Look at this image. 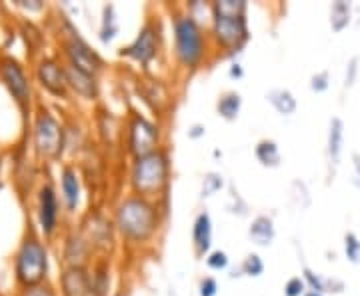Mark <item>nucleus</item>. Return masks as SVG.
Instances as JSON below:
<instances>
[{"label":"nucleus","mask_w":360,"mask_h":296,"mask_svg":"<svg viewBox=\"0 0 360 296\" xmlns=\"http://www.w3.org/2000/svg\"><path fill=\"white\" fill-rule=\"evenodd\" d=\"M352 158H354V167H357V170H359V176H360V156L359 154H354Z\"/></svg>","instance_id":"nucleus-35"},{"label":"nucleus","mask_w":360,"mask_h":296,"mask_svg":"<svg viewBox=\"0 0 360 296\" xmlns=\"http://www.w3.org/2000/svg\"><path fill=\"white\" fill-rule=\"evenodd\" d=\"M231 74H233V76H242V70H240V66H238V64H234V68L231 70Z\"/></svg>","instance_id":"nucleus-33"},{"label":"nucleus","mask_w":360,"mask_h":296,"mask_svg":"<svg viewBox=\"0 0 360 296\" xmlns=\"http://www.w3.org/2000/svg\"><path fill=\"white\" fill-rule=\"evenodd\" d=\"M216 290H218V284H216L214 278H204L200 282V296H214Z\"/></svg>","instance_id":"nucleus-30"},{"label":"nucleus","mask_w":360,"mask_h":296,"mask_svg":"<svg viewBox=\"0 0 360 296\" xmlns=\"http://www.w3.org/2000/svg\"><path fill=\"white\" fill-rule=\"evenodd\" d=\"M44 275H46V251L39 240L30 238L22 244L21 253L17 256V276L26 286H39Z\"/></svg>","instance_id":"nucleus-3"},{"label":"nucleus","mask_w":360,"mask_h":296,"mask_svg":"<svg viewBox=\"0 0 360 296\" xmlns=\"http://www.w3.org/2000/svg\"><path fill=\"white\" fill-rule=\"evenodd\" d=\"M198 134H202V127H194V128H192L191 136H198Z\"/></svg>","instance_id":"nucleus-34"},{"label":"nucleus","mask_w":360,"mask_h":296,"mask_svg":"<svg viewBox=\"0 0 360 296\" xmlns=\"http://www.w3.org/2000/svg\"><path fill=\"white\" fill-rule=\"evenodd\" d=\"M0 74L6 86L10 88V92L14 94V98L19 103H26L30 96V88H28V81L22 72V68L14 61H4L0 66Z\"/></svg>","instance_id":"nucleus-8"},{"label":"nucleus","mask_w":360,"mask_h":296,"mask_svg":"<svg viewBox=\"0 0 360 296\" xmlns=\"http://www.w3.org/2000/svg\"><path fill=\"white\" fill-rule=\"evenodd\" d=\"M251 238L255 240L256 244H260V246L271 244L273 238H275L273 220L268 216H258V218H255L253 224H251Z\"/></svg>","instance_id":"nucleus-17"},{"label":"nucleus","mask_w":360,"mask_h":296,"mask_svg":"<svg viewBox=\"0 0 360 296\" xmlns=\"http://www.w3.org/2000/svg\"><path fill=\"white\" fill-rule=\"evenodd\" d=\"M214 32L224 46L234 48L248 39V28L244 17H218L214 14Z\"/></svg>","instance_id":"nucleus-6"},{"label":"nucleus","mask_w":360,"mask_h":296,"mask_svg":"<svg viewBox=\"0 0 360 296\" xmlns=\"http://www.w3.org/2000/svg\"><path fill=\"white\" fill-rule=\"evenodd\" d=\"M63 191L64 198H66V202H68V209H76L81 187H78V178H76L74 170L66 169L63 172Z\"/></svg>","instance_id":"nucleus-20"},{"label":"nucleus","mask_w":360,"mask_h":296,"mask_svg":"<svg viewBox=\"0 0 360 296\" xmlns=\"http://www.w3.org/2000/svg\"><path fill=\"white\" fill-rule=\"evenodd\" d=\"M238 112H240V94H236V92L222 94L218 101V114L224 116L226 120H233L238 116Z\"/></svg>","instance_id":"nucleus-22"},{"label":"nucleus","mask_w":360,"mask_h":296,"mask_svg":"<svg viewBox=\"0 0 360 296\" xmlns=\"http://www.w3.org/2000/svg\"><path fill=\"white\" fill-rule=\"evenodd\" d=\"M56 216H59V207H56V196L50 187H44L41 191V224L46 234H50L56 226Z\"/></svg>","instance_id":"nucleus-14"},{"label":"nucleus","mask_w":360,"mask_h":296,"mask_svg":"<svg viewBox=\"0 0 360 296\" xmlns=\"http://www.w3.org/2000/svg\"><path fill=\"white\" fill-rule=\"evenodd\" d=\"M328 86H330V74H328V70L317 72V74L310 78V88H313L315 92H324V90H328Z\"/></svg>","instance_id":"nucleus-27"},{"label":"nucleus","mask_w":360,"mask_h":296,"mask_svg":"<svg viewBox=\"0 0 360 296\" xmlns=\"http://www.w3.org/2000/svg\"><path fill=\"white\" fill-rule=\"evenodd\" d=\"M308 290L306 280L300 276H293L286 284H284V295L286 296H304V293Z\"/></svg>","instance_id":"nucleus-25"},{"label":"nucleus","mask_w":360,"mask_h":296,"mask_svg":"<svg viewBox=\"0 0 360 296\" xmlns=\"http://www.w3.org/2000/svg\"><path fill=\"white\" fill-rule=\"evenodd\" d=\"M174 39H176V52L180 61L189 66L200 61L202 56V34L198 24L192 17H178L174 22Z\"/></svg>","instance_id":"nucleus-4"},{"label":"nucleus","mask_w":360,"mask_h":296,"mask_svg":"<svg viewBox=\"0 0 360 296\" xmlns=\"http://www.w3.org/2000/svg\"><path fill=\"white\" fill-rule=\"evenodd\" d=\"M242 271H244V273H246L248 276H260V275H262V271H264V264H262L260 256H258V254H251V256H246V260L242 262Z\"/></svg>","instance_id":"nucleus-26"},{"label":"nucleus","mask_w":360,"mask_h":296,"mask_svg":"<svg viewBox=\"0 0 360 296\" xmlns=\"http://www.w3.org/2000/svg\"><path fill=\"white\" fill-rule=\"evenodd\" d=\"M64 74H66V83L72 86L81 96H85V98H94L96 96L98 88H96V83H94V78L90 74L78 70L72 64L64 70Z\"/></svg>","instance_id":"nucleus-13"},{"label":"nucleus","mask_w":360,"mask_h":296,"mask_svg":"<svg viewBox=\"0 0 360 296\" xmlns=\"http://www.w3.org/2000/svg\"><path fill=\"white\" fill-rule=\"evenodd\" d=\"M350 17H352L350 2H344V0L332 2V6H330V26H332L335 32H342L350 24Z\"/></svg>","instance_id":"nucleus-18"},{"label":"nucleus","mask_w":360,"mask_h":296,"mask_svg":"<svg viewBox=\"0 0 360 296\" xmlns=\"http://www.w3.org/2000/svg\"><path fill=\"white\" fill-rule=\"evenodd\" d=\"M39 81H41V85L46 88V90H50L52 94H59V96H64V92H66V74H64V70H61V66L56 63H52V61H44L39 66Z\"/></svg>","instance_id":"nucleus-11"},{"label":"nucleus","mask_w":360,"mask_h":296,"mask_svg":"<svg viewBox=\"0 0 360 296\" xmlns=\"http://www.w3.org/2000/svg\"><path fill=\"white\" fill-rule=\"evenodd\" d=\"M64 296H88L90 293V280L83 268H68L63 275Z\"/></svg>","instance_id":"nucleus-12"},{"label":"nucleus","mask_w":360,"mask_h":296,"mask_svg":"<svg viewBox=\"0 0 360 296\" xmlns=\"http://www.w3.org/2000/svg\"><path fill=\"white\" fill-rule=\"evenodd\" d=\"M156 142H158V132L154 125H150L147 118L136 116L130 127V150L136 154V158L152 154Z\"/></svg>","instance_id":"nucleus-7"},{"label":"nucleus","mask_w":360,"mask_h":296,"mask_svg":"<svg viewBox=\"0 0 360 296\" xmlns=\"http://www.w3.org/2000/svg\"><path fill=\"white\" fill-rule=\"evenodd\" d=\"M246 2L244 0H220L214 4V14L218 17H244Z\"/></svg>","instance_id":"nucleus-23"},{"label":"nucleus","mask_w":360,"mask_h":296,"mask_svg":"<svg viewBox=\"0 0 360 296\" xmlns=\"http://www.w3.org/2000/svg\"><path fill=\"white\" fill-rule=\"evenodd\" d=\"M118 229L130 240H147L156 229V212L145 198H128L118 209Z\"/></svg>","instance_id":"nucleus-1"},{"label":"nucleus","mask_w":360,"mask_h":296,"mask_svg":"<svg viewBox=\"0 0 360 296\" xmlns=\"http://www.w3.org/2000/svg\"><path fill=\"white\" fill-rule=\"evenodd\" d=\"M256 158L260 160V165L264 167H278L280 165V152H278V147L273 140H262L258 142L256 147Z\"/></svg>","instance_id":"nucleus-21"},{"label":"nucleus","mask_w":360,"mask_h":296,"mask_svg":"<svg viewBox=\"0 0 360 296\" xmlns=\"http://www.w3.org/2000/svg\"><path fill=\"white\" fill-rule=\"evenodd\" d=\"M24 296H54V293L48 286H30Z\"/></svg>","instance_id":"nucleus-32"},{"label":"nucleus","mask_w":360,"mask_h":296,"mask_svg":"<svg viewBox=\"0 0 360 296\" xmlns=\"http://www.w3.org/2000/svg\"><path fill=\"white\" fill-rule=\"evenodd\" d=\"M344 253L348 262L360 264V238L354 233L344 234Z\"/></svg>","instance_id":"nucleus-24"},{"label":"nucleus","mask_w":360,"mask_h":296,"mask_svg":"<svg viewBox=\"0 0 360 296\" xmlns=\"http://www.w3.org/2000/svg\"><path fill=\"white\" fill-rule=\"evenodd\" d=\"M357 72H359V59H352L350 64H348V68H346V81H344V85L346 86L354 85V81H357Z\"/></svg>","instance_id":"nucleus-31"},{"label":"nucleus","mask_w":360,"mask_h":296,"mask_svg":"<svg viewBox=\"0 0 360 296\" xmlns=\"http://www.w3.org/2000/svg\"><path fill=\"white\" fill-rule=\"evenodd\" d=\"M342 142H344V125L339 116L330 120V130H328V160L337 169L342 154Z\"/></svg>","instance_id":"nucleus-16"},{"label":"nucleus","mask_w":360,"mask_h":296,"mask_svg":"<svg viewBox=\"0 0 360 296\" xmlns=\"http://www.w3.org/2000/svg\"><path fill=\"white\" fill-rule=\"evenodd\" d=\"M207 264L211 266L212 271H222V268H226V264H229L226 253H222V251H214V253L207 258Z\"/></svg>","instance_id":"nucleus-28"},{"label":"nucleus","mask_w":360,"mask_h":296,"mask_svg":"<svg viewBox=\"0 0 360 296\" xmlns=\"http://www.w3.org/2000/svg\"><path fill=\"white\" fill-rule=\"evenodd\" d=\"M66 52L72 61V66H76L78 70H83L90 76L100 68V59L81 39H72L70 43L66 44Z\"/></svg>","instance_id":"nucleus-9"},{"label":"nucleus","mask_w":360,"mask_h":296,"mask_svg":"<svg viewBox=\"0 0 360 296\" xmlns=\"http://www.w3.org/2000/svg\"><path fill=\"white\" fill-rule=\"evenodd\" d=\"M167 174H169V162L162 152L140 156L136 158V165L132 170V187L140 194H154L165 187Z\"/></svg>","instance_id":"nucleus-2"},{"label":"nucleus","mask_w":360,"mask_h":296,"mask_svg":"<svg viewBox=\"0 0 360 296\" xmlns=\"http://www.w3.org/2000/svg\"><path fill=\"white\" fill-rule=\"evenodd\" d=\"M204 182L209 184V187L202 189V194H204V196H209V194H212L216 189L222 187V180H220V176H216V174H209V176L204 178Z\"/></svg>","instance_id":"nucleus-29"},{"label":"nucleus","mask_w":360,"mask_h":296,"mask_svg":"<svg viewBox=\"0 0 360 296\" xmlns=\"http://www.w3.org/2000/svg\"><path fill=\"white\" fill-rule=\"evenodd\" d=\"M266 98L280 114H293L297 110V98L288 90H271Z\"/></svg>","instance_id":"nucleus-19"},{"label":"nucleus","mask_w":360,"mask_h":296,"mask_svg":"<svg viewBox=\"0 0 360 296\" xmlns=\"http://www.w3.org/2000/svg\"><path fill=\"white\" fill-rule=\"evenodd\" d=\"M154 52H156V36H154L150 26H145L140 30V34L136 36V41L123 50V54H127V56L138 61V63H149L150 59L154 56Z\"/></svg>","instance_id":"nucleus-10"},{"label":"nucleus","mask_w":360,"mask_h":296,"mask_svg":"<svg viewBox=\"0 0 360 296\" xmlns=\"http://www.w3.org/2000/svg\"><path fill=\"white\" fill-rule=\"evenodd\" d=\"M34 140L44 156H59L63 150V128L48 112L41 114L36 120Z\"/></svg>","instance_id":"nucleus-5"},{"label":"nucleus","mask_w":360,"mask_h":296,"mask_svg":"<svg viewBox=\"0 0 360 296\" xmlns=\"http://www.w3.org/2000/svg\"><path fill=\"white\" fill-rule=\"evenodd\" d=\"M304 296H324V295H322V293H317V290H306Z\"/></svg>","instance_id":"nucleus-36"},{"label":"nucleus","mask_w":360,"mask_h":296,"mask_svg":"<svg viewBox=\"0 0 360 296\" xmlns=\"http://www.w3.org/2000/svg\"><path fill=\"white\" fill-rule=\"evenodd\" d=\"M192 238H194V246H196V253L204 254L212 244V224L211 216L207 212L198 214L196 220H194V231H192Z\"/></svg>","instance_id":"nucleus-15"}]
</instances>
